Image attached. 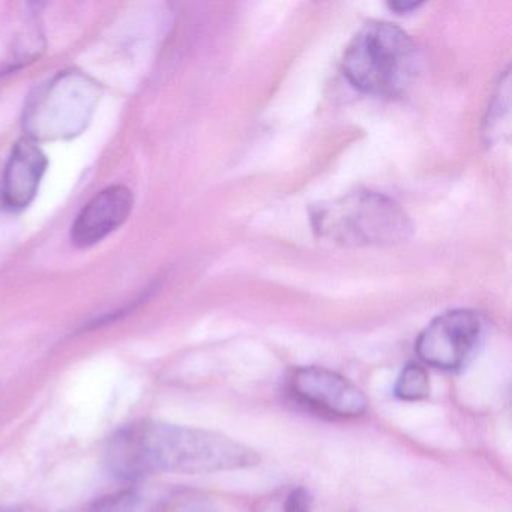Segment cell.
Segmentation results:
<instances>
[{"instance_id":"1","label":"cell","mask_w":512,"mask_h":512,"mask_svg":"<svg viewBox=\"0 0 512 512\" xmlns=\"http://www.w3.org/2000/svg\"><path fill=\"white\" fill-rule=\"evenodd\" d=\"M104 457L110 472L124 481L157 473L202 475L247 469L260 461L254 449L226 434L151 419L119 428L107 440Z\"/></svg>"},{"instance_id":"2","label":"cell","mask_w":512,"mask_h":512,"mask_svg":"<svg viewBox=\"0 0 512 512\" xmlns=\"http://www.w3.org/2000/svg\"><path fill=\"white\" fill-rule=\"evenodd\" d=\"M317 238L340 247H388L407 241L413 221L403 206L382 193L356 191L310 209Z\"/></svg>"},{"instance_id":"3","label":"cell","mask_w":512,"mask_h":512,"mask_svg":"<svg viewBox=\"0 0 512 512\" xmlns=\"http://www.w3.org/2000/svg\"><path fill=\"white\" fill-rule=\"evenodd\" d=\"M343 71L350 85L364 94L397 97L415 76V43L394 23H365L344 52Z\"/></svg>"},{"instance_id":"4","label":"cell","mask_w":512,"mask_h":512,"mask_svg":"<svg viewBox=\"0 0 512 512\" xmlns=\"http://www.w3.org/2000/svg\"><path fill=\"white\" fill-rule=\"evenodd\" d=\"M100 100L97 83L76 71L56 76L32 97L25 116L29 139L68 140L88 127Z\"/></svg>"},{"instance_id":"5","label":"cell","mask_w":512,"mask_h":512,"mask_svg":"<svg viewBox=\"0 0 512 512\" xmlns=\"http://www.w3.org/2000/svg\"><path fill=\"white\" fill-rule=\"evenodd\" d=\"M484 335V319L478 311H446L428 323L416 338L415 352L422 365L436 370H463L475 355Z\"/></svg>"},{"instance_id":"6","label":"cell","mask_w":512,"mask_h":512,"mask_svg":"<svg viewBox=\"0 0 512 512\" xmlns=\"http://www.w3.org/2000/svg\"><path fill=\"white\" fill-rule=\"evenodd\" d=\"M287 392L299 406L334 419L364 416L368 400L364 392L343 374L317 365L293 368Z\"/></svg>"},{"instance_id":"7","label":"cell","mask_w":512,"mask_h":512,"mask_svg":"<svg viewBox=\"0 0 512 512\" xmlns=\"http://www.w3.org/2000/svg\"><path fill=\"white\" fill-rule=\"evenodd\" d=\"M133 208L130 188L122 184L104 188L77 215L71 227V241L82 250L100 244L128 220Z\"/></svg>"},{"instance_id":"8","label":"cell","mask_w":512,"mask_h":512,"mask_svg":"<svg viewBox=\"0 0 512 512\" xmlns=\"http://www.w3.org/2000/svg\"><path fill=\"white\" fill-rule=\"evenodd\" d=\"M47 170L46 154L38 142L23 137L14 145L2 178V199L13 211L34 202Z\"/></svg>"},{"instance_id":"9","label":"cell","mask_w":512,"mask_h":512,"mask_svg":"<svg viewBox=\"0 0 512 512\" xmlns=\"http://www.w3.org/2000/svg\"><path fill=\"white\" fill-rule=\"evenodd\" d=\"M167 500L163 491L136 487L97 500L85 512H164Z\"/></svg>"},{"instance_id":"10","label":"cell","mask_w":512,"mask_h":512,"mask_svg":"<svg viewBox=\"0 0 512 512\" xmlns=\"http://www.w3.org/2000/svg\"><path fill=\"white\" fill-rule=\"evenodd\" d=\"M431 383L427 368L421 362H407L398 374L394 395L406 403H418L430 397Z\"/></svg>"},{"instance_id":"11","label":"cell","mask_w":512,"mask_h":512,"mask_svg":"<svg viewBox=\"0 0 512 512\" xmlns=\"http://www.w3.org/2000/svg\"><path fill=\"white\" fill-rule=\"evenodd\" d=\"M311 494L307 488L296 487L287 494L283 503V512H310Z\"/></svg>"},{"instance_id":"12","label":"cell","mask_w":512,"mask_h":512,"mask_svg":"<svg viewBox=\"0 0 512 512\" xmlns=\"http://www.w3.org/2000/svg\"><path fill=\"white\" fill-rule=\"evenodd\" d=\"M388 7L394 10L395 13L404 14L418 10L419 7H422V4H419V2H392V4H388Z\"/></svg>"},{"instance_id":"13","label":"cell","mask_w":512,"mask_h":512,"mask_svg":"<svg viewBox=\"0 0 512 512\" xmlns=\"http://www.w3.org/2000/svg\"><path fill=\"white\" fill-rule=\"evenodd\" d=\"M0 512H43L40 509L34 508H10V509H0Z\"/></svg>"}]
</instances>
